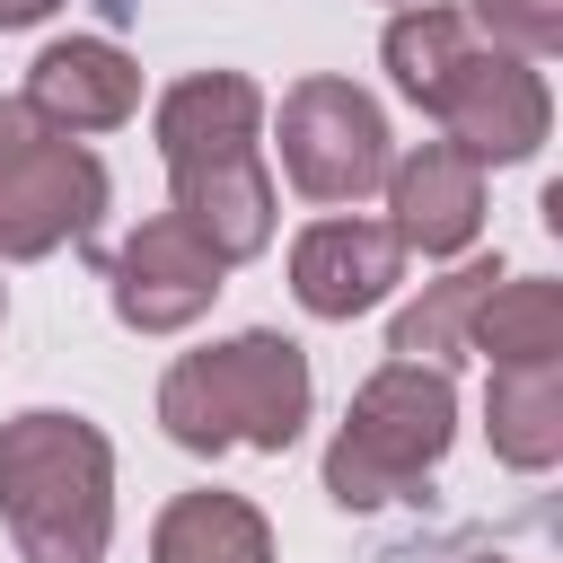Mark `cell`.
I'll return each instance as SVG.
<instances>
[{
	"label": "cell",
	"mask_w": 563,
	"mask_h": 563,
	"mask_svg": "<svg viewBox=\"0 0 563 563\" xmlns=\"http://www.w3.org/2000/svg\"><path fill=\"white\" fill-rule=\"evenodd\" d=\"M0 519L26 563H106L114 449L79 413H18L0 431Z\"/></svg>",
	"instance_id": "7a4b0ae2"
},
{
	"label": "cell",
	"mask_w": 563,
	"mask_h": 563,
	"mask_svg": "<svg viewBox=\"0 0 563 563\" xmlns=\"http://www.w3.org/2000/svg\"><path fill=\"white\" fill-rule=\"evenodd\" d=\"M475 352H493V369H528V361H563V282H493L466 317Z\"/></svg>",
	"instance_id": "4fadbf2b"
},
{
	"label": "cell",
	"mask_w": 563,
	"mask_h": 563,
	"mask_svg": "<svg viewBox=\"0 0 563 563\" xmlns=\"http://www.w3.org/2000/svg\"><path fill=\"white\" fill-rule=\"evenodd\" d=\"M255 123L264 97L238 70H194L158 97V158L176 185V220L220 264H246L273 238V176L255 158Z\"/></svg>",
	"instance_id": "6da1fadb"
},
{
	"label": "cell",
	"mask_w": 563,
	"mask_h": 563,
	"mask_svg": "<svg viewBox=\"0 0 563 563\" xmlns=\"http://www.w3.org/2000/svg\"><path fill=\"white\" fill-rule=\"evenodd\" d=\"M26 106H35L53 132H114V123L141 106V70H132L106 35H70V44H44V53H35Z\"/></svg>",
	"instance_id": "8fae6325"
},
{
	"label": "cell",
	"mask_w": 563,
	"mask_h": 563,
	"mask_svg": "<svg viewBox=\"0 0 563 563\" xmlns=\"http://www.w3.org/2000/svg\"><path fill=\"white\" fill-rule=\"evenodd\" d=\"M475 26H493L510 53H554L563 44V0H475Z\"/></svg>",
	"instance_id": "e0dca14e"
},
{
	"label": "cell",
	"mask_w": 563,
	"mask_h": 563,
	"mask_svg": "<svg viewBox=\"0 0 563 563\" xmlns=\"http://www.w3.org/2000/svg\"><path fill=\"white\" fill-rule=\"evenodd\" d=\"M387 114L352 79H299L282 97V176L308 202H361L387 185Z\"/></svg>",
	"instance_id": "8992f818"
},
{
	"label": "cell",
	"mask_w": 563,
	"mask_h": 563,
	"mask_svg": "<svg viewBox=\"0 0 563 563\" xmlns=\"http://www.w3.org/2000/svg\"><path fill=\"white\" fill-rule=\"evenodd\" d=\"M422 114H440V132L466 150V158H528L537 141H545V79L528 70V62H510V53H457V70L431 88V106Z\"/></svg>",
	"instance_id": "ba28073f"
},
{
	"label": "cell",
	"mask_w": 563,
	"mask_h": 563,
	"mask_svg": "<svg viewBox=\"0 0 563 563\" xmlns=\"http://www.w3.org/2000/svg\"><path fill=\"white\" fill-rule=\"evenodd\" d=\"M493 449L528 475L563 457V361L493 369Z\"/></svg>",
	"instance_id": "5bb4252c"
},
{
	"label": "cell",
	"mask_w": 563,
	"mask_h": 563,
	"mask_svg": "<svg viewBox=\"0 0 563 563\" xmlns=\"http://www.w3.org/2000/svg\"><path fill=\"white\" fill-rule=\"evenodd\" d=\"M493 282H501V264H466V273L431 282V299L396 317L387 352H396V361H440V352H457V334H466V317H475V299H484Z\"/></svg>",
	"instance_id": "9a60e30c"
},
{
	"label": "cell",
	"mask_w": 563,
	"mask_h": 563,
	"mask_svg": "<svg viewBox=\"0 0 563 563\" xmlns=\"http://www.w3.org/2000/svg\"><path fill=\"white\" fill-rule=\"evenodd\" d=\"M457 563H501V554H457Z\"/></svg>",
	"instance_id": "d6986e66"
},
{
	"label": "cell",
	"mask_w": 563,
	"mask_h": 563,
	"mask_svg": "<svg viewBox=\"0 0 563 563\" xmlns=\"http://www.w3.org/2000/svg\"><path fill=\"white\" fill-rule=\"evenodd\" d=\"M158 422L176 449H264L282 457L308 422V352L290 334H238L211 352H185L158 378Z\"/></svg>",
	"instance_id": "3957f363"
},
{
	"label": "cell",
	"mask_w": 563,
	"mask_h": 563,
	"mask_svg": "<svg viewBox=\"0 0 563 563\" xmlns=\"http://www.w3.org/2000/svg\"><path fill=\"white\" fill-rule=\"evenodd\" d=\"M220 255L176 220V211H158V220H141L123 246H114V264H106V290H114V317L132 325V334H176V325H194L211 299H220Z\"/></svg>",
	"instance_id": "52a82bcc"
},
{
	"label": "cell",
	"mask_w": 563,
	"mask_h": 563,
	"mask_svg": "<svg viewBox=\"0 0 563 563\" xmlns=\"http://www.w3.org/2000/svg\"><path fill=\"white\" fill-rule=\"evenodd\" d=\"M0 317H9V282H0Z\"/></svg>",
	"instance_id": "ffe728a7"
},
{
	"label": "cell",
	"mask_w": 563,
	"mask_h": 563,
	"mask_svg": "<svg viewBox=\"0 0 563 563\" xmlns=\"http://www.w3.org/2000/svg\"><path fill=\"white\" fill-rule=\"evenodd\" d=\"M396 264H405V246L387 220H317L290 246V290L308 317H361L387 299Z\"/></svg>",
	"instance_id": "9c48e42d"
},
{
	"label": "cell",
	"mask_w": 563,
	"mask_h": 563,
	"mask_svg": "<svg viewBox=\"0 0 563 563\" xmlns=\"http://www.w3.org/2000/svg\"><path fill=\"white\" fill-rule=\"evenodd\" d=\"M106 211V167L53 132L26 97H0V255H53L62 238H88Z\"/></svg>",
	"instance_id": "5b68a950"
},
{
	"label": "cell",
	"mask_w": 563,
	"mask_h": 563,
	"mask_svg": "<svg viewBox=\"0 0 563 563\" xmlns=\"http://www.w3.org/2000/svg\"><path fill=\"white\" fill-rule=\"evenodd\" d=\"M449 431H457V387H449V369H440V361H387V369L352 396V413H343V431H334V449H325V493H334L343 510L396 501L413 475L440 466Z\"/></svg>",
	"instance_id": "277c9868"
},
{
	"label": "cell",
	"mask_w": 563,
	"mask_h": 563,
	"mask_svg": "<svg viewBox=\"0 0 563 563\" xmlns=\"http://www.w3.org/2000/svg\"><path fill=\"white\" fill-rule=\"evenodd\" d=\"M387 202H396V246L422 255H457L484 229V158H466L457 141H422L405 167H387Z\"/></svg>",
	"instance_id": "30bf717a"
},
{
	"label": "cell",
	"mask_w": 563,
	"mask_h": 563,
	"mask_svg": "<svg viewBox=\"0 0 563 563\" xmlns=\"http://www.w3.org/2000/svg\"><path fill=\"white\" fill-rule=\"evenodd\" d=\"M457 53H466V18L457 9H405L387 26V70H396V88L413 106H431V88L457 70Z\"/></svg>",
	"instance_id": "2e32d148"
},
{
	"label": "cell",
	"mask_w": 563,
	"mask_h": 563,
	"mask_svg": "<svg viewBox=\"0 0 563 563\" xmlns=\"http://www.w3.org/2000/svg\"><path fill=\"white\" fill-rule=\"evenodd\" d=\"M150 563H273V537L238 493H176L150 528Z\"/></svg>",
	"instance_id": "7c38bea8"
},
{
	"label": "cell",
	"mask_w": 563,
	"mask_h": 563,
	"mask_svg": "<svg viewBox=\"0 0 563 563\" xmlns=\"http://www.w3.org/2000/svg\"><path fill=\"white\" fill-rule=\"evenodd\" d=\"M62 0H0V26H35V18H53Z\"/></svg>",
	"instance_id": "ac0fdd59"
}]
</instances>
